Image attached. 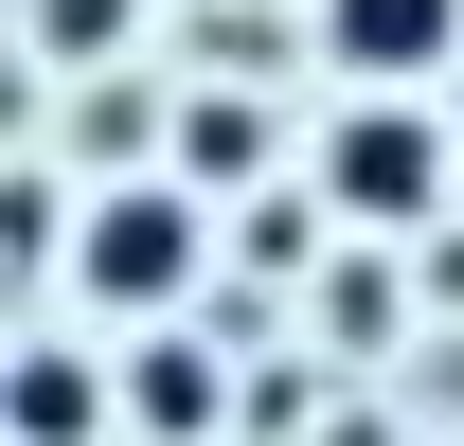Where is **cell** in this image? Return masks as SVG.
Masks as SVG:
<instances>
[{
  "label": "cell",
  "mask_w": 464,
  "mask_h": 446,
  "mask_svg": "<svg viewBox=\"0 0 464 446\" xmlns=\"http://www.w3.org/2000/svg\"><path fill=\"white\" fill-rule=\"evenodd\" d=\"M197 286H215V197H197V161H108V179H90V215H72V286H54V304L179 322Z\"/></svg>",
  "instance_id": "obj_1"
},
{
  "label": "cell",
  "mask_w": 464,
  "mask_h": 446,
  "mask_svg": "<svg viewBox=\"0 0 464 446\" xmlns=\"http://www.w3.org/2000/svg\"><path fill=\"white\" fill-rule=\"evenodd\" d=\"M322 197H340V232H429L464 197L447 108H429V90H357V108L322 125Z\"/></svg>",
  "instance_id": "obj_2"
},
{
  "label": "cell",
  "mask_w": 464,
  "mask_h": 446,
  "mask_svg": "<svg viewBox=\"0 0 464 446\" xmlns=\"http://www.w3.org/2000/svg\"><path fill=\"white\" fill-rule=\"evenodd\" d=\"M304 54L340 90H447L464 72V0H304Z\"/></svg>",
  "instance_id": "obj_3"
},
{
  "label": "cell",
  "mask_w": 464,
  "mask_h": 446,
  "mask_svg": "<svg viewBox=\"0 0 464 446\" xmlns=\"http://www.w3.org/2000/svg\"><path fill=\"white\" fill-rule=\"evenodd\" d=\"M125 375L72 339V304H18V446H108Z\"/></svg>",
  "instance_id": "obj_4"
},
{
  "label": "cell",
  "mask_w": 464,
  "mask_h": 446,
  "mask_svg": "<svg viewBox=\"0 0 464 446\" xmlns=\"http://www.w3.org/2000/svg\"><path fill=\"white\" fill-rule=\"evenodd\" d=\"M215 339H197V304H179V322H143L125 339V429H161V446H215Z\"/></svg>",
  "instance_id": "obj_5"
},
{
  "label": "cell",
  "mask_w": 464,
  "mask_h": 446,
  "mask_svg": "<svg viewBox=\"0 0 464 446\" xmlns=\"http://www.w3.org/2000/svg\"><path fill=\"white\" fill-rule=\"evenodd\" d=\"M161 36V0H18V54H36V90H72V72H125Z\"/></svg>",
  "instance_id": "obj_6"
},
{
  "label": "cell",
  "mask_w": 464,
  "mask_h": 446,
  "mask_svg": "<svg viewBox=\"0 0 464 446\" xmlns=\"http://www.w3.org/2000/svg\"><path fill=\"white\" fill-rule=\"evenodd\" d=\"M72 90H90V108H72L90 161H161V90H108V72H72Z\"/></svg>",
  "instance_id": "obj_7"
},
{
  "label": "cell",
  "mask_w": 464,
  "mask_h": 446,
  "mask_svg": "<svg viewBox=\"0 0 464 446\" xmlns=\"http://www.w3.org/2000/svg\"><path fill=\"white\" fill-rule=\"evenodd\" d=\"M179 161H197V179H268V125H250V108H232V90H215V108L179 125Z\"/></svg>",
  "instance_id": "obj_8"
}]
</instances>
